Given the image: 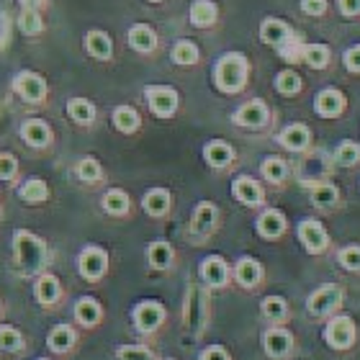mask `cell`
Masks as SVG:
<instances>
[{
  "instance_id": "cell-18",
  "label": "cell",
  "mask_w": 360,
  "mask_h": 360,
  "mask_svg": "<svg viewBox=\"0 0 360 360\" xmlns=\"http://www.w3.org/2000/svg\"><path fill=\"white\" fill-rule=\"evenodd\" d=\"M101 316H103V309L98 304L96 299H90V296H83V299H77L75 304V319L83 327H96L101 322Z\"/></svg>"
},
{
  "instance_id": "cell-37",
  "label": "cell",
  "mask_w": 360,
  "mask_h": 360,
  "mask_svg": "<svg viewBox=\"0 0 360 360\" xmlns=\"http://www.w3.org/2000/svg\"><path fill=\"white\" fill-rule=\"evenodd\" d=\"M18 29L26 37H37L44 31V21H41V13L39 11H21V18H18Z\"/></svg>"
},
{
  "instance_id": "cell-44",
  "label": "cell",
  "mask_w": 360,
  "mask_h": 360,
  "mask_svg": "<svg viewBox=\"0 0 360 360\" xmlns=\"http://www.w3.org/2000/svg\"><path fill=\"white\" fill-rule=\"evenodd\" d=\"M263 314L270 319H283L285 316V301L281 296H268L263 301Z\"/></svg>"
},
{
  "instance_id": "cell-53",
  "label": "cell",
  "mask_w": 360,
  "mask_h": 360,
  "mask_svg": "<svg viewBox=\"0 0 360 360\" xmlns=\"http://www.w3.org/2000/svg\"><path fill=\"white\" fill-rule=\"evenodd\" d=\"M21 3V11H39L44 6V0H18Z\"/></svg>"
},
{
  "instance_id": "cell-33",
  "label": "cell",
  "mask_w": 360,
  "mask_h": 360,
  "mask_svg": "<svg viewBox=\"0 0 360 360\" xmlns=\"http://www.w3.org/2000/svg\"><path fill=\"white\" fill-rule=\"evenodd\" d=\"M147 257H150L152 268L165 270L167 265L173 263V248L167 242H152L150 250H147Z\"/></svg>"
},
{
  "instance_id": "cell-24",
  "label": "cell",
  "mask_w": 360,
  "mask_h": 360,
  "mask_svg": "<svg viewBox=\"0 0 360 360\" xmlns=\"http://www.w3.org/2000/svg\"><path fill=\"white\" fill-rule=\"evenodd\" d=\"M342 105H345V101H342V96H340L338 90H322V93L316 96V113L324 116V119L338 116V113L342 111Z\"/></svg>"
},
{
  "instance_id": "cell-2",
  "label": "cell",
  "mask_w": 360,
  "mask_h": 360,
  "mask_svg": "<svg viewBox=\"0 0 360 360\" xmlns=\"http://www.w3.org/2000/svg\"><path fill=\"white\" fill-rule=\"evenodd\" d=\"M248 60L242 57L240 52L224 54L221 60L217 62V70H214V80H217L219 90L224 93H240L248 83Z\"/></svg>"
},
{
  "instance_id": "cell-21",
  "label": "cell",
  "mask_w": 360,
  "mask_h": 360,
  "mask_svg": "<svg viewBox=\"0 0 360 360\" xmlns=\"http://www.w3.org/2000/svg\"><path fill=\"white\" fill-rule=\"evenodd\" d=\"M260 39H263L265 44L281 46L283 41H288V39H291V29H288L283 21L268 18V21H263V26H260Z\"/></svg>"
},
{
  "instance_id": "cell-16",
  "label": "cell",
  "mask_w": 360,
  "mask_h": 360,
  "mask_svg": "<svg viewBox=\"0 0 360 360\" xmlns=\"http://www.w3.org/2000/svg\"><path fill=\"white\" fill-rule=\"evenodd\" d=\"M201 278L214 288H221L229 281V268L221 257H206L201 263Z\"/></svg>"
},
{
  "instance_id": "cell-27",
  "label": "cell",
  "mask_w": 360,
  "mask_h": 360,
  "mask_svg": "<svg viewBox=\"0 0 360 360\" xmlns=\"http://www.w3.org/2000/svg\"><path fill=\"white\" fill-rule=\"evenodd\" d=\"M203 158H206V162H209L211 167H226L229 162H232L234 152L232 147L226 142H209L206 144V150H203Z\"/></svg>"
},
{
  "instance_id": "cell-20",
  "label": "cell",
  "mask_w": 360,
  "mask_h": 360,
  "mask_svg": "<svg viewBox=\"0 0 360 360\" xmlns=\"http://www.w3.org/2000/svg\"><path fill=\"white\" fill-rule=\"evenodd\" d=\"M265 353L273 355V358H283L288 350H291V335L285 330H268L263 338Z\"/></svg>"
},
{
  "instance_id": "cell-23",
  "label": "cell",
  "mask_w": 360,
  "mask_h": 360,
  "mask_svg": "<svg viewBox=\"0 0 360 360\" xmlns=\"http://www.w3.org/2000/svg\"><path fill=\"white\" fill-rule=\"evenodd\" d=\"M281 144H283L285 150H293V152L307 150L309 129L304 127V124H291V127H285L283 134H281Z\"/></svg>"
},
{
  "instance_id": "cell-48",
  "label": "cell",
  "mask_w": 360,
  "mask_h": 360,
  "mask_svg": "<svg viewBox=\"0 0 360 360\" xmlns=\"http://www.w3.org/2000/svg\"><path fill=\"white\" fill-rule=\"evenodd\" d=\"M340 263L347 270H358L360 268V248H345L340 252Z\"/></svg>"
},
{
  "instance_id": "cell-43",
  "label": "cell",
  "mask_w": 360,
  "mask_h": 360,
  "mask_svg": "<svg viewBox=\"0 0 360 360\" xmlns=\"http://www.w3.org/2000/svg\"><path fill=\"white\" fill-rule=\"evenodd\" d=\"M358 160H360V147L355 142H342L338 147V162L340 165L350 167V165H355Z\"/></svg>"
},
{
  "instance_id": "cell-42",
  "label": "cell",
  "mask_w": 360,
  "mask_h": 360,
  "mask_svg": "<svg viewBox=\"0 0 360 360\" xmlns=\"http://www.w3.org/2000/svg\"><path fill=\"white\" fill-rule=\"evenodd\" d=\"M276 88L283 93V96H293L296 90L301 88V80L296 72H291V70H285V72H281V75L276 77Z\"/></svg>"
},
{
  "instance_id": "cell-15",
  "label": "cell",
  "mask_w": 360,
  "mask_h": 360,
  "mask_svg": "<svg viewBox=\"0 0 360 360\" xmlns=\"http://www.w3.org/2000/svg\"><path fill=\"white\" fill-rule=\"evenodd\" d=\"M234 198L242 201L245 206H257V203H263V188L257 186L255 180L248 178V175H242V178L234 180Z\"/></svg>"
},
{
  "instance_id": "cell-32",
  "label": "cell",
  "mask_w": 360,
  "mask_h": 360,
  "mask_svg": "<svg viewBox=\"0 0 360 360\" xmlns=\"http://www.w3.org/2000/svg\"><path fill=\"white\" fill-rule=\"evenodd\" d=\"M18 195H21V201H26V203H41V201H46V198H49V188H46L44 180L31 178L21 186Z\"/></svg>"
},
{
  "instance_id": "cell-29",
  "label": "cell",
  "mask_w": 360,
  "mask_h": 360,
  "mask_svg": "<svg viewBox=\"0 0 360 360\" xmlns=\"http://www.w3.org/2000/svg\"><path fill=\"white\" fill-rule=\"evenodd\" d=\"M68 116L77 124H93L96 119V105L85 98H70L68 101Z\"/></svg>"
},
{
  "instance_id": "cell-46",
  "label": "cell",
  "mask_w": 360,
  "mask_h": 360,
  "mask_svg": "<svg viewBox=\"0 0 360 360\" xmlns=\"http://www.w3.org/2000/svg\"><path fill=\"white\" fill-rule=\"evenodd\" d=\"M18 173V160L8 152H0V180H13Z\"/></svg>"
},
{
  "instance_id": "cell-19",
  "label": "cell",
  "mask_w": 360,
  "mask_h": 360,
  "mask_svg": "<svg viewBox=\"0 0 360 360\" xmlns=\"http://www.w3.org/2000/svg\"><path fill=\"white\" fill-rule=\"evenodd\" d=\"M85 49H88V54L96 57V60H111V54H113L111 39H108V34H103V31H88Z\"/></svg>"
},
{
  "instance_id": "cell-22",
  "label": "cell",
  "mask_w": 360,
  "mask_h": 360,
  "mask_svg": "<svg viewBox=\"0 0 360 360\" xmlns=\"http://www.w3.org/2000/svg\"><path fill=\"white\" fill-rule=\"evenodd\" d=\"M129 44L134 46L136 52H152L155 46H158V37H155V31L150 26H144V23H136L129 29Z\"/></svg>"
},
{
  "instance_id": "cell-51",
  "label": "cell",
  "mask_w": 360,
  "mask_h": 360,
  "mask_svg": "<svg viewBox=\"0 0 360 360\" xmlns=\"http://www.w3.org/2000/svg\"><path fill=\"white\" fill-rule=\"evenodd\" d=\"M345 65H347V70L360 72V44L358 46H350V49L345 52Z\"/></svg>"
},
{
  "instance_id": "cell-7",
  "label": "cell",
  "mask_w": 360,
  "mask_h": 360,
  "mask_svg": "<svg viewBox=\"0 0 360 360\" xmlns=\"http://www.w3.org/2000/svg\"><path fill=\"white\" fill-rule=\"evenodd\" d=\"M165 319V307L158 301H142L134 309V327L139 332H155Z\"/></svg>"
},
{
  "instance_id": "cell-14",
  "label": "cell",
  "mask_w": 360,
  "mask_h": 360,
  "mask_svg": "<svg viewBox=\"0 0 360 360\" xmlns=\"http://www.w3.org/2000/svg\"><path fill=\"white\" fill-rule=\"evenodd\" d=\"M217 224V206L214 203H198L193 211V221H191V232L198 234V237H206V234L214 229Z\"/></svg>"
},
{
  "instance_id": "cell-54",
  "label": "cell",
  "mask_w": 360,
  "mask_h": 360,
  "mask_svg": "<svg viewBox=\"0 0 360 360\" xmlns=\"http://www.w3.org/2000/svg\"><path fill=\"white\" fill-rule=\"evenodd\" d=\"M152 3H158V0H152Z\"/></svg>"
},
{
  "instance_id": "cell-6",
  "label": "cell",
  "mask_w": 360,
  "mask_h": 360,
  "mask_svg": "<svg viewBox=\"0 0 360 360\" xmlns=\"http://www.w3.org/2000/svg\"><path fill=\"white\" fill-rule=\"evenodd\" d=\"M186 324L193 335H198L203 330V324H206V301H203V291L198 285H191V291H188Z\"/></svg>"
},
{
  "instance_id": "cell-30",
  "label": "cell",
  "mask_w": 360,
  "mask_h": 360,
  "mask_svg": "<svg viewBox=\"0 0 360 360\" xmlns=\"http://www.w3.org/2000/svg\"><path fill=\"white\" fill-rule=\"evenodd\" d=\"M113 127L124 131V134H131L139 129V113L131 108V105H119L116 111H113Z\"/></svg>"
},
{
  "instance_id": "cell-26",
  "label": "cell",
  "mask_w": 360,
  "mask_h": 360,
  "mask_svg": "<svg viewBox=\"0 0 360 360\" xmlns=\"http://www.w3.org/2000/svg\"><path fill=\"white\" fill-rule=\"evenodd\" d=\"M285 229V219L281 211L270 209L265 211L263 217L257 219V232L263 234V237H268V240H273V237H278V234H283Z\"/></svg>"
},
{
  "instance_id": "cell-41",
  "label": "cell",
  "mask_w": 360,
  "mask_h": 360,
  "mask_svg": "<svg viewBox=\"0 0 360 360\" xmlns=\"http://www.w3.org/2000/svg\"><path fill=\"white\" fill-rule=\"evenodd\" d=\"M116 358L119 360H155V353L150 347L142 345H124L116 350Z\"/></svg>"
},
{
  "instance_id": "cell-9",
  "label": "cell",
  "mask_w": 360,
  "mask_h": 360,
  "mask_svg": "<svg viewBox=\"0 0 360 360\" xmlns=\"http://www.w3.org/2000/svg\"><path fill=\"white\" fill-rule=\"evenodd\" d=\"M340 301H342V293H340L338 285H322L319 291H314L309 296V311L316 316L330 314L332 309L340 307Z\"/></svg>"
},
{
  "instance_id": "cell-52",
  "label": "cell",
  "mask_w": 360,
  "mask_h": 360,
  "mask_svg": "<svg viewBox=\"0 0 360 360\" xmlns=\"http://www.w3.org/2000/svg\"><path fill=\"white\" fill-rule=\"evenodd\" d=\"M340 11L345 15H358L360 13V0H338Z\"/></svg>"
},
{
  "instance_id": "cell-25",
  "label": "cell",
  "mask_w": 360,
  "mask_h": 360,
  "mask_svg": "<svg viewBox=\"0 0 360 360\" xmlns=\"http://www.w3.org/2000/svg\"><path fill=\"white\" fill-rule=\"evenodd\" d=\"M144 211L150 217H165L167 209H170V193L165 188H152L150 193L144 195Z\"/></svg>"
},
{
  "instance_id": "cell-8",
  "label": "cell",
  "mask_w": 360,
  "mask_h": 360,
  "mask_svg": "<svg viewBox=\"0 0 360 360\" xmlns=\"http://www.w3.org/2000/svg\"><path fill=\"white\" fill-rule=\"evenodd\" d=\"M324 338L330 342L332 347H338V350H345V347L353 345L355 340V324L353 319H347V316H338V319H332L327 324V330H324Z\"/></svg>"
},
{
  "instance_id": "cell-11",
  "label": "cell",
  "mask_w": 360,
  "mask_h": 360,
  "mask_svg": "<svg viewBox=\"0 0 360 360\" xmlns=\"http://www.w3.org/2000/svg\"><path fill=\"white\" fill-rule=\"evenodd\" d=\"M234 121H237L240 127L260 129V127H265V121H268V108H265L263 101H250V103H245L240 111L234 113Z\"/></svg>"
},
{
  "instance_id": "cell-49",
  "label": "cell",
  "mask_w": 360,
  "mask_h": 360,
  "mask_svg": "<svg viewBox=\"0 0 360 360\" xmlns=\"http://www.w3.org/2000/svg\"><path fill=\"white\" fill-rule=\"evenodd\" d=\"M301 8L309 15H322L324 8H327V0H301Z\"/></svg>"
},
{
  "instance_id": "cell-17",
  "label": "cell",
  "mask_w": 360,
  "mask_h": 360,
  "mask_svg": "<svg viewBox=\"0 0 360 360\" xmlns=\"http://www.w3.org/2000/svg\"><path fill=\"white\" fill-rule=\"evenodd\" d=\"M75 340H77V335L70 324H57V327H52L49 335H46V345H49L52 353H68L70 347L75 345Z\"/></svg>"
},
{
  "instance_id": "cell-31",
  "label": "cell",
  "mask_w": 360,
  "mask_h": 360,
  "mask_svg": "<svg viewBox=\"0 0 360 360\" xmlns=\"http://www.w3.org/2000/svg\"><path fill=\"white\" fill-rule=\"evenodd\" d=\"M260 263H255L252 257H242L240 263H237V268H234V276H237V281H240L242 285H248V288H252V285L260 281Z\"/></svg>"
},
{
  "instance_id": "cell-10",
  "label": "cell",
  "mask_w": 360,
  "mask_h": 360,
  "mask_svg": "<svg viewBox=\"0 0 360 360\" xmlns=\"http://www.w3.org/2000/svg\"><path fill=\"white\" fill-rule=\"evenodd\" d=\"M62 296V285L57 281V276L52 273H39L37 281H34V299L41 304V307H52L57 304Z\"/></svg>"
},
{
  "instance_id": "cell-50",
  "label": "cell",
  "mask_w": 360,
  "mask_h": 360,
  "mask_svg": "<svg viewBox=\"0 0 360 360\" xmlns=\"http://www.w3.org/2000/svg\"><path fill=\"white\" fill-rule=\"evenodd\" d=\"M201 360H229V353L221 345H211L201 353Z\"/></svg>"
},
{
  "instance_id": "cell-40",
  "label": "cell",
  "mask_w": 360,
  "mask_h": 360,
  "mask_svg": "<svg viewBox=\"0 0 360 360\" xmlns=\"http://www.w3.org/2000/svg\"><path fill=\"white\" fill-rule=\"evenodd\" d=\"M263 175L270 183H281L288 175V167H285V162L281 158H268L263 162Z\"/></svg>"
},
{
  "instance_id": "cell-45",
  "label": "cell",
  "mask_w": 360,
  "mask_h": 360,
  "mask_svg": "<svg viewBox=\"0 0 360 360\" xmlns=\"http://www.w3.org/2000/svg\"><path fill=\"white\" fill-rule=\"evenodd\" d=\"M311 201L316 206H332V203L338 201V188L332 186H316L314 193H311Z\"/></svg>"
},
{
  "instance_id": "cell-39",
  "label": "cell",
  "mask_w": 360,
  "mask_h": 360,
  "mask_svg": "<svg viewBox=\"0 0 360 360\" xmlns=\"http://www.w3.org/2000/svg\"><path fill=\"white\" fill-rule=\"evenodd\" d=\"M173 62L175 65H195L198 62V46L193 41H178L173 46Z\"/></svg>"
},
{
  "instance_id": "cell-47",
  "label": "cell",
  "mask_w": 360,
  "mask_h": 360,
  "mask_svg": "<svg viewBox=\"0 0 360 360\" xmlns=\"http://www.w3.org/2000/svg\"><path fill=\"white\" fill-rule=\"evenodd\" d=\"M278 52H281V57H283L285 62H296L301 60V52H304V46L296 41V39H288V41H283V44L278 46Z\"/></svg>"
},
{
  "instance_id": "cell-3",
  "label": "cell",
  "mask_w": 360,
  "mask_h": 360,
  "mask_svg": "<svg viewBox=\"0 0 360 360\" xmlns=\"http://www.w3.org/2000/svg\"><path fill=\"white\" fill-rule=\"evenodd\" d=\"M144 96H147L152 113L160 116V119H170L175 108H178V93L173 88H167V85H150L144 90Z\"/></svg>"
},
{
  "instance_id": "cell-4",
  "label": "cell",
  "mask_w": 360,
  "mask_h": 360,
  "mask_svg": "<svg viewBox=\"0 0 360 360\" xmlns=\"http://www.w3.org/2000/svg\"><path fill=\"white\" fill-rule=\"evenodd\" d=\"M13 90L29 103H41L46 98V80L31 70H23L13 77Z\"/></svg>"
},
{
  "instance_id": "cell-5",
  "label": "cell",
  "mask_w": 360,
  "mask_h": 360,
  "mask_svg": "<svg viewBox=\"0 0 360 360\" xmlns=\"http://www.w3.org/2000/svg\"><path fill=\"white\" fill-rule=\"evenodd\" d=\"M77 268H80V276L85 281H98V278H103V273L108 270V255H105V250L96 248V245H90L80 252L77 257Z\"/></svg>"
},
{
  "instance_id": "cell-28",
  "label": "cell",
  "mask_w": 360,
  "mask_h": 360,
  "mask_svg": "<svg viewBox=\"0 0 360 360\" xmlns=\"http://www.w3.org/2000/svg\"><path fill=\"white\" fill-rule=\"evenodd\" d=\"M214 21H217V6L211 0H195L191 6V23L198 29H206Z\"/></svg>"
},
{
  "instance_id": "cell-34",
  "label": "cell",
  "mask_w": 360,
  "mask_h": 360,
  "mask_svg": "<svg viewBox=\"0 0 360 360\" xmlns=\"http://www.w3.org/2000/svg\"><path fill=\"white\" fill-rule=\"evenodd\" d=\"M301 60L307 62L309 68L322 70V68H327V62H330V49L324 44H309V46H304Z\"/></svg>"
},
{
  "instance_id": "cell-38",
  "label": "cell",
  "mask_w": 360,
  "mask_h": 360,
  "mask_svg": "<svg viewBox=\"0 0 360 360\" xmlns=\"http://www.w3.org/2000/svg\"><path fill=\"white\" fill-rule=\"evenodd\" d=\"M77 178L83 183H98L103 178V170H101V162L96 158H83L77 162Z\"/></svg>"
},
{
  "instance_id": "cell-1",
  "label": "cell",
  "mask_w": 360,
  "mask_h": 360,
  "mask_svg": "<svg viewBox=\"0 0 360 360\" xmlns=\"http://www.w3.org/2000/svg\"><path fill=\"white\" fill-rule=\"evenodd\" d=\"M13 257L15 265L21 268V273L31 276V273H41L46 263V245L44 240H39L37 234L18 229L13 234Z\"/></svg>"
},
{
  "instance_id": "cell-13",
  "label": "cell",
  "mask_w": 360,
  "mask_h": 360,
  "mask_svg": "<svg viewBox=\"0 0 360 360\" xmlns=\"http://www.w3.org/2000/svg\"><path fill=\"white\" fill-rule=\"evenodd\" d=\"M299 237L309 252H322V250L327 248V232L322 229V224H316V221H311V219L301 221Z\"/></svg>"
},
{
  "instance_id": "cell-35",
  "label": "cell",
  "mask_w": 360,
  "mask_h": 360,
  "mask_svg": "<svg viewBox=\"0 0 360 360\" xmlns=\"http://www.w3.org/2000/svg\"><path fill=\"white\" fill-rule=\"evenodd\" d=\"M0 350L3 353H18L23 350V335L11 324H0Z\"/></svg>"
},
{
  "instance_id": "cell-12",
  "label": "cell",
  "mask_w": 360,
  "mask_h": 360,
  "mask_svg": "<svg viewBox=\"0 0 360 360\" xmlns=\"http://www.w3.org/2000/svg\"><path fill=\"white\" fill-rule=\"evenodd\" d=\"M21 136L29 147H46V144L52 142V129L41 119H29V121H23Z\"/></svg>"
},
{
  "instance_id": "cell-36",
  "label": "cell",
  "mask_w": 360,
  "mask_h": 360,
  "mask_svg": "<svg viewBox=\"0 0 360 360\" xmlns=\"http://www.w3.org/2000/svg\"><path fill=\"white\" fill-rule=\"evenodd\" d=\"M103 209L113 217H121V214H127L129 211V195L119 188H111L108 193L103 195Z\"/></svg>"
}]
</instances>
